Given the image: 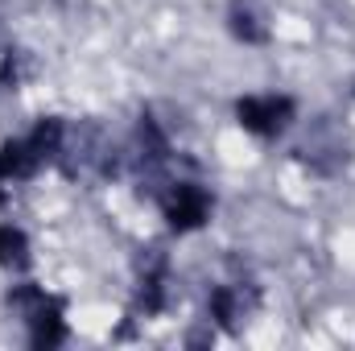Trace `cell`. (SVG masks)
I'll use <instances>...</instances> for the list:
<instances>
[{"instance_id": "obj_4", "label": "cell", "mask_w": 355, "mask_h": 351, "mask_svg": "<svg viewBox=\"0 0 355 351\" xmlns=\"http://www.w3.org/2000/svg\"><path fill=\"white\" fill-rule=\"evenodd\" d=\"M232 33L248 46H261L268 42V21H265V8L257 0H236L232 4Z\"/></svg>"}, {"instance_id": "obj_6", "label": "cell", "mask_w": 355, "mask_h": 351, "mask_svg": "<svg viewBox=\"0 0 355 351\" xmlns=\"http://www.w3.org/2000/svg\"><path fill=\"white\" fill-rule=\"evenodd\" d=\"M25 252H29V240L25 232L0 223V264H25Z\"/></svg>"}, {"instance_id": "obj_2", "label": "cell", "mask_w": 355, "mask_h": 351, "mask_svg": "<svg viewBox=\"0 0 355 351\" xmlns=\"http://www.w3.org/2000/svg\"><path fill=\"white\" fill-rule=\"evenodd\" d=\"M236 120L252 137H281L293 120V99L289 95H244L236 103Z\"/></svg>"}, {"instance_id": "obj_3", "label": "cell", "mask_w": 355, "mask_h": 351, "mask_svg": "<svg viewBox=\"0 0 355 351\" xmlns=\"http://www.w3.org/2000/svg\"><path fill=\"white\" fill-rule=\"evenodd\" d=\"M211 207H215V198H211L207 186H198V182H174V186L166 190V198H162V211H166V219H170L174 232H194V228H202V223L211 219Z\"/></svg>"}, {"instance_id": "obj_1", "label": "cell", "mask_w": 355, "mask_h": 351, "mask_svg": "<svg viewBox=\"0 0 355 351\" xmlns=\"http://www.w3.org/2000/svg\"><path fill=\"white\" fill-rule=\"evenodd\" d=\"M8 306L29 323V343L33 348H58L67 339V323H62V306L42 293L37 285H17L8 293Z\"/></svg>"}, {"instance_id": "obj_5", "label": "cell", "mask_w": 355, "mask_h": 351, "mask_svg": "<svg viewBox=\"0 0 355 351\" xmlns=\"http://www.w3.org/2000/svg\"><path fill=\"white\" fill-rule=\"evenodd\" d=\"M211 314L223 323V327H240L244 314H248V302H244V289L240 285H219L211 293Z\"/></svg>"}]
</instances>
